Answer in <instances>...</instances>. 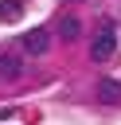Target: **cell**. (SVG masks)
I'll list each match as a JSON object with an SVG mask.
<instances>
[{
  "instance_id": "cell-4",
  "label": "cell",
  "mask_w": 121,
  "mask_h": 125,
  "mask_svg": "<svg viewBox=\"0 0 121 125\" xmlns=\"http://www.w3.org/2000/svg\"><path fill=\"white\" fill-rule=\"evenodd\" d=\"M20 70H23V62H20V55H0V78H20Z\"/></svg>"
},
{
  "instance_id": "cell-1",
  "label": "cell",
  "mask_w": 121,
  "mask_h": 125,
  "mask_svg": "<svg viewBox=\"0 0 121 125\" xmlns=\"http://www.w3.org/2000/svg\"><path fill=\"white\" fill-rule=\"evenodd\" d=\"M113 51H117V27L105 20L101 27H98V35H94V43H90V55L98 59V62H105V59H113Z\"/></svg>"
},
{
  "instance_id": "cell-2",
  "label": "cell",
  "mask_w": 121,
  "mask_h": 125,
  "mask_svg": "<svg viewBox=\"0 0 121 125\" xmlns=\"http://www.w3.org/2000/svg\"><path fill=\"white\" fill-rule=\"evenodd\" d=\"M20 47H23L27 55H47V47H51V35H47L43 27H31V31H23V35H20Z\"/></svg>"
},
{
  "instance_id": "cell-6",
  "label": "cell",
  "mask_w": 121,
  "mask_h": 125,
  "mask_svg": "<svg viewBox=\"0 0 121 125\" xmlns=\"http://www.w3.org/2000/svg\"><path fill=\"white\" fill-rule=\"evenodd\" d=\"M20 12H23V0H4L0 4V20H16Z\"/></svg>"
},
{
  "instance_id": "cell-3",
  "label": "cell",
  "mask_w": 121,
  "mask_h": 125,
  "mask_svg": "<svg viewBox=\"0 0 121 125\" xmlns=\"http://www.w3.org/2000/svg\"><path fill=\"white\" fill-rule=\"evenodd\" d=\"M98 102L121 105V82H117V78H101V82H98Z\"/></svg>"
},
{
  "instance_id": "cell-5",
  "label": "cell",
  "mask_w": 121,
  "mask_h": 125,
  "mask_svg": "<svg viewBox=\"0 0 121 125\" xmlns=\"http://www.w3.org/2000/svg\"><path fill=\"white\" fill-rule=\"evenodd\" d=\"M78 31H82V27H78V20H74V16H62V20H59V35H62L66 43H70V39H78Z\"/></svg>"
}]
</instances>
